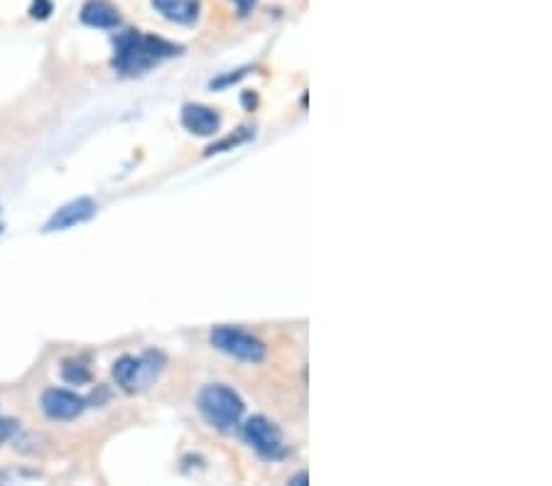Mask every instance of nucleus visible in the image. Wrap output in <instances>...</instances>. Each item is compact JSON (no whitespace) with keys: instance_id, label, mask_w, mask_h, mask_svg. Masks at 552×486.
Wrapping results in <instances>:
<instances>
[{"instance_id":"f257e3e1","label":"nucleus","mask_w":552,"mask_h":486,"mask_svg":"<svg viewBox=\"0 0 552 486\" xmlns=\"http://www.w3.org/2000/svg\"><path fill=\"white\" fill-rule=\"evenodd\" d=\"M113 69L123 77H138L158 67L162 59L182 54V47L162 37L143 35L140 30H126L113 37Z\"/></svg>"},{"instance_id":"f03ea898","label":"nucleus","mask_w":552,"mask_h":486,"mask_svg":"<svg viewBox=\"0 0 552 486\" xmlns=\"http://www.w3.org/2000/svg\"><path fill=\"white\" fill-rule=\"evenodd\" d=\"M199 413L204 415V420L211 425V428L221 432H231L238 428L243 418V405L241 396L236 391H231L229 386H221V383H211V386L204 388L197 398Z\"/></svg>"},{"instance_id":"7ed1b4c3","label":"nucleus","mask_w":552,"mask_h":486,"mask_svg":"<svg viewBox=\"0 0 552 486\" xmlns=\"http://www.w3.org/2000/svg\"><path fill=\"white\" fill-rule=\"evenodd\" d=\"M162 364H165V359H162L160 351H145L138 359L135 356H121L113 364V378L123 391L133 393L150 386V381L160 374Z\"/></svg>"},{"instance_id":"20e7f679","label":"nucleus","mask_w":552,"mask_h":486,"mask_svg":"<svg viewBox=\"0 0 552 486\" xmlns=\"http://www.w3.org/2000/svg\"><path fill=\"white\" fill-rule=\"evenodd\" d=\"M211 344H214V349L224 351L238 361H246V364H261L268 354L261 339L238 327H229V324L211 329Z\"/></svg>"},{"instance_id":"39448f33","label":"nucleus","mask_w":552,"mask_h":486,"mask_svg":"<svg viewBox=\"0 0 552 486\" xmlns=\"http://www.w3.org/2000/svg\"><path fill=\"white\" fill-rule=\"evenodd\" d=\"M243 437H246L248 445L265 459H283L285 457V442L283 432L278 430V425L270 423L263 415H253L246 425H243Z\"/></svg>"},{"instance_id":"423d86ee","label":"nucleus","mask_w":552,"mask_h":486,"mask_svg":"<svg viewBox=\"0 0 552 486\" xmlns=\"http://www.w3.org/2000/svg\"><path fill=\"white\" fill-rule=\"evenodd\" d=\"M42 413L50 420H74L84 413L86 401L77 393L64 391V388H50L42 393Z\"/></svg>"},{"instance_id":"0eeeda50","label":"nucleus","mask_w":552,"mask_h":486,"mask_svg":"<svg viewBox=\"0 0 552 486\" xmlns=\"http://www.w3.org/2000/svg\"><path fill=\"white\" fill-rule=\"evenodd\" d=\"M96 202L89 197H79L74 199V202H67L64 207H59L57 212L50 216V221L45 224L47 234H52V231H67L72 229V226L86 224V221H91L96 216Z\"/></svg>"},{"instance_id":"6e6552de","label":"nucleus","mask_w":552,"mask_h":486,"mask_svg":"<svg viewBox=\"0 0 552 486\" xmlns=\"http://www.w3.org/2000/svg\"><path fill=\"white\" fill-rule=\"evenodd\" d=\"M182 126L194 135H214L221 128V116L209 106L187 104L182 108Z\"/></svg>"},{"instance_id":"1a4fd4ad","label":"nucleus","mask_w":552,"mask_h":486,"mask_svg":"<svg viewBox=\"0 0 552 486\" xmlns=\"http://www.w3.org/2000/svg\"><path fill=\"white\" fill-rule=\"evenodd\" d=\"M79 18L81 23L96 27V30H116L121 25V13L108 0H89V3H84Z\"/></svg>"},{"instance_id":"9d476101","label":"nucleus","mask_w":552,"mask_h":486,"mask_svg":"<svg viewBox=\"0 0 552 486\" xmlns=\"http://www.w3.org/2000/svg\"><path fill=\"white\" fill-rule=\"evenodd\" d=\"M153 8L172 23L189 25L199 18V0H153Z\"/></svg>"},{"instance_id":"9b49d317","label":"nucleus","mask_w":552,"mask_h":486,"mask_svg":"<svg viewBox=\"0 0 552 486\" xmlns=\"http://www.w3.org/2000/svg\"><path fill=\"white\" fill-rule=\"evenodd\" d=\"M62 378L67 383H72V386H84V383L91 381V371L84 364H79V361H64Z\"/></svg>"},{"instance_id":"f8f14e48","label":"nucleus","mask_w":552,"mask_h":486,"mask_svg":"<svg viewBox=\"0 0 552 486\" xmlns=\"http://www.w3.org/2000/svg\"><path fill=\"white\" fill-rule=\"evenodd\" d=\"M20 423L13 418H0V445H5L8 440H13V435L18 432Z\"/></svg>"},{"instance_id":"ddd939ff","label":"nucleus","mask_w":552,"mask_h":486,"mask_svg":"<svg viewBox=\"0 0 552 486\" xmlns=\"http://www.w3.org/2000/svg\"><path fill=\"white\" fill-rule=\"evenodd\" d=\"M50 13H52V0H35V5L30 8V15L35 20L50 18Z\"/></svg>"},{"instance_id":"4468645a","label":"nucleus","mask_w":552,"mask_h":486,"mask_svg":"<svg viewBox=\"0 0 552 486\" xmlns=\"http://www.w3.org/2000/svg\"><path fill=\"white\" fill-rule=\"evenodd\" d=\"M231 3L238 8V15H248L253 10V5H256V0H231Z\"/></svg>"},{"instance_id":"2eb2a0df","label":"nucleus","mask_w":552,"mask_h":486,"mask_svg":"<svg viewBox=\"0 0 552 486\" xmlns=\"http://www.w3.org/2000/svg\"><path fill=\"white\" fill-rule=\"evenodd\" d=\"M307 482H310V474L307 472H300V474H295V477L290 479V484H295V486H305Z\"/></svg>"},{"instance_id":"dca6fc26","label":"nucleus","mask_w":552,"mask_h":486,"mask_svg":"<svg viewBox=\"0 0 552 486\" xmlns=\"http://www.w3.org/2000/svg\"><path fill=\"white\" fill-rule=\"evenodd\" d=\"M0 234H3V226H0Z\"/></svg>"}]
</instances>
